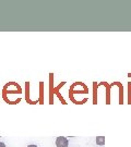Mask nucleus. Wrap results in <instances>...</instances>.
Masks as SVG:
<instances>
[{"mask_svg":"<svg viewBox=\"0 0 131 147\" xmlns=\"http://www.w3.org/2000/svg\"><path fill=\"white\" fill-rule=\"evenodd\" d=\"M56 146L57 147H68V140L63 136L57 137V140H56Z\"/></svg>","mask_w":131,"mask_h":147,"instance_id":"f257e3e1","label":"nucleus"},{"mask_svg":"<svg viewBox=\"0 0 131 147\" xmlns=\"http://www.w3.org/2000/svg\"><path fill=\"white\" fill-rule=\"evenodd\" d=\"M96 144H97V145H100V146L104 145V144H105V137L104 136L96 137Z\"/></svg>","mask_w":131,"mask_h":147,"instance_id":"f03ea898","label":"nucleus"},{"mask_svg":"<svg viewBox=\"0 0 131 147\" xmlns=\"http://www.w3.org/2000/svg\"><path fill=\"white\" fill-rule=\"evenodd\" d=\"M0 147H5V143H0Z\"/></svg>","mask_w":131,"mask_h":147,"instance_id":"7ed1b4c3","label":"nucleus"},{"mask_svg":"<svg viewBox=\"0 0 131 147\" xmlns=\"http://www.w3.org/2000/svg\"><path fill=\"white\" fill-rule=\"evenodd\" d=\"M27 147H37L36 145H34V144H31V145H29Z\"/></svg>","mask_w":131,"mask_h":147,"instance_id":"20e7f679","label":"nucleus"}]
</instances>
